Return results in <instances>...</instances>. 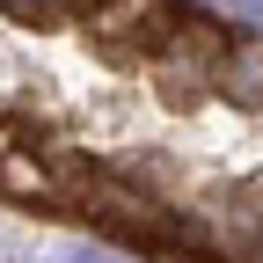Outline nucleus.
<instances>
[{
  "mask_svg": "<svg viewBox=\"0 0 263 263\" xmlns=\"http://www.w3.org/2000/svg\"><path fill=\"white\" fill-rule=\"evenodd\" d=\"M176 29V0H103L95 8V37H110V44H161Z\"/></svg>",
  "mask_w": 263,
  "mask_h": 263,
  "instance_id": "3",
  "label": "nucleus"
},
{
  "mask_svg": "<svg viewBox=\"0 0 263 263\" xmlns=\"http://www.w3.org/2000/svg\"><path fill=\"white\" fill-rule=\"evenodd\" d=\"M249 15H256V22H263V0H249Z\"/></svg>",
  "mask_w": 263,
  "mask_h": 263,
  "instance_id": "8",
  "label": "nucleus"
},
{
  "mask_svg": "<svg viewBox=\"0 0 263 263\" xmlns=\"http://www.w3.org/2000/svg\"><path fill=\"white\" fill-rule=\"evenodd\" d=\"M219 51H227V37H219V29H205V22H176L168 37L154 44V81L168 88L176 103H190L197 88H212Z\"/></svg>",
  "mask_w": 263,
  "mask_h": 263,
  "instance_id": "1",
  "label": "nucleus"
},
{
  "mask_svg": "<svg viewBox=\"0 0 263 263\" xmlns=\"http://www.w3.org/2000/svg\"><path fill=\"white\" fill-rule=\"evenodd\" d=\"M73 263H117L110 249H73Z\"/></svg>",
  "mask_w": 263,
  "mask_h": 263,
  "instance_id": "7",
  "label": "nucleus"
},
{
  "mask_svg": "<svg viewBox=\"0 0 263 263\" xmlns=\"http://www.w3.org/2000/svg\"><path fill=\"white\" fill-rule=\"evenodd\" d=\"M0 190L8 197H51V176H44V161H29V154H15V146H0Z\"/></svg>",
  "mask_w": 263,
  "mask_h": 263,
  "instance_id": "5",
  "label": "nucleus"
},
{
  "mask_svg": "<svg viewBox=\"0 0 263 263\" xmlns=\"http://www.w3.org/2000/svg\"><path fill=\"white\" fill-rule=\"evenodd\" d=\"M81 205H88L95 227H110V234H124V241H168V212H161L154 197L110 183V176H88L81 183Z\"/></svg>",
  "mask_w": 263,
  "mask_h": 263,
  "instance_id": "2",
  "label": "nucleus"
},
{
  "mask_svg": "<svg viewBox=\"0 0 263 263\" xmlns=\"http://www.w3.org/2000/svg\"><path fill=\"white\" fill-rule=\"evenodd\" d=\"M219 88L234 103H263V37H241L219 51Z\"/></svg>",
  "mask_w": 263,
  "mask_h": 263,
  "instance_id": "4",
  "label": "nucleus"
},
{
  "mask_svg": "<svg viewBox=\"0 0 263 263\" xmlns=\"http://www.w3.org/2000/svg\"><path fill=\"white\" fill-rule=\"evenodd\" d=\"M0 8H15V15H37V22H44V15H66L73 0H0Z\"/></svg>",
  "mask_w": 263,
  "mask_h": 263,
  "instance_id": "6",
  "label": "nucleus"
}]
</instances>
